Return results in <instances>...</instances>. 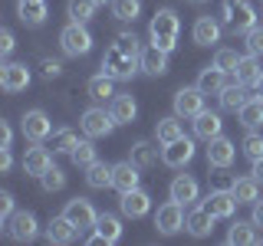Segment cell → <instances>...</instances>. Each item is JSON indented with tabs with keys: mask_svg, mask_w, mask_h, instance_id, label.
<instances>
[{
	"mask_svg": "<svg viewBox=\"0 0 263 246\" xmlns=\"http://www.w3.org/2000/svg\"><path fill=\"white\" fill-rule=\"evenodd\" d=\"M237 63H240V56H237L234 49H217V56H214V66H217V69H224V72H234Z\"/></svg>",
	"mask_w": 263,
	"mask_h": 246,
	"instance_id": "7bdbcfd3",
	"label": "cell"
},
{
	"mask_svg": "<svg viewBox=\"0 0 263 246\" xmlns=\"http://www.w3.org/2000/svg\"><path fill=\"white\" fill-rule=\"evenodd\" d=\"M184 223H187L184 203H178V200L161 203L158 213H155V227H158V233H164V236H171V233H178V230H184Z\"/></svg>",
	"mask_w": 263,
	"mask_h": 246,
	"instance_id": "5b68a950",
	"label": "cell"
},
{
	"mask_svg": "<svg viewBox=\"0 0 263 246\" xmlns=\"http://www.w3.org/2000/svg\"><path fill=\"white\" fill-rule=\"evenodd\" d=\"M230 191H234V197L240 203H257L260 200V180L257 177H240L230 184Z\"/></svg>",
	"mask_w": 263,
	"mask_h": 246,
	"instance_id": "1f68e13d",
	"label": "cell"
},
{
	"mask_svg": "<svg viewBox=\"0 0 263 246\" xmlns=\"http://www.w3.org/2000/svg\"><path fill=\"white\" fill-rule=\"evenodd\" d=\"M214 220H217V217H214V213H208V210H204V203H201V207H194L191 213H187V223H184V230H187L191 236H211Z\"/></svg>",
	"mask_w": 263,
	"mask_h": 246,
	"instance_id": "484cf974",
	"label": "cell"
},
{
	"mask_svg": "<svg viewBox=\"0 0 263 246\" xmlns=\"http://www.w3.org/2000/svg\"><path fill=\"white\" fill-rule=\"evenodd\" d=\"M191 4H208V0H191Z\"/></svg>",
	"mask_w": 263,
	"mask_h": 246,
	"instance_id": "9f6ffc18",
	"label": "cell"
},
{
	"mask_svg": "<svg viewBox=\"0 0 263 246\" xmlns=\"http://www.w3.org/2000/svg\"><path fill=\"white\" fill-rule=\"evenodd\" d=\"M260 76H263V69H260L257 56H253V53L240 56V63H237V69H234V79L240 82V86H257Z\"/></svg>",
	"mask_w": 263,
	"mask_h": 246,
	"instance_id": "f1b7e54d",
	"label": "cell"
},
{
	"mask_svg": "<svg viewBox=\"0 0 263 246\" xmlns=\"http://www.w3.org/2000/svg\"><path fill=\"white\" fill-rule=\"evenodd\" d=\"M109 112H112V118L119 121V125H128V121H135L138 105H135V98H132L128 92H115L112 105H109Z\"/></svg>",
	"mask_w": 263,
	"mask_h": 246,
	"instance_id": "d4e9b609",
	"label": "cell"
},
{
	"mask_svg": "<svg viewBox=\"0 0 263 246\" xmlns=\"http://www.w3.org/2000/svg\"><path fill=\"white\" fill-rule=\"evenodd\" d=\"M96 4H112V0H96Z\"/></svg>",
	"mask_w": 263,
	"mask_h": 246,
	"instance_id": "11a10c76",
	"label": "cell"
},
{
	"mask_svg": "<svg viewBox=\"0 0 263 246\" xmlns=\"http://www.w3.org/2000/svg\"><path fill=\"white\" fill-rule=\"evenodd\" d=\"M20 128H23V138H30V141H46V138L53 135V121H49V115L40 112V109L23 112Z\"/></svg>",
	"mask_w": 263,
	"mask_h": 246,
	"instance_id": "9c48e42d",
	"label": "cell"
},
{
	"mask_svg": "<svg viewBox=\"0 0 263 246\" xmlns=\"http://www.w3.org/2000/svg\"><path fill=\"white\" fill-rule=\"evenodd\" d=\"M60 46L66 56H86L92 49V33L86 30V23H69L60 33Z\"/></svg>",
	"mask_w": 263,
	"mask_h": 246,
	"instance_id": "277c9868",
	"label": "cell"
},
{
	"mask_svg": "<svg viewBox=\"0 0 263 246\" xmlns=\"http://www.w3.org/2000/svg\"><path fill=\"white\" fill-rule=\"evenodd\" d=\"M155 138H158V145H171L178 141V138H184V128H181V118L178 115H171V118H158V125H155Z\"/></svg>",
	"mask_w": 263,
	"mask_h": 246,
	"instance_id": "4dcf8cb0",
	"label": "cell"
},
{
	"mask_svg": "<svg viewBox=\"0 0 263 246\" xmlns=\"http://www.w3.org/2000/svg\"><path fill=\"white\" fill-rule=\"evenodd\" d=\"M138 69H142L138 56L122 53V49L115 46V43H112L109 49H105V56H102V72H105V76H112L115 82H125V79H132Z\"/></svg>",
	"mask_w": 263,
	"mask_h": 246,
	"instance_id": "3957f363",
	"label": "cell"
},
{
	"mask_svg": "<svg viewBox=\"0 0 263 246\" xmlns=\"http://www.w3.org/2000/svg\"><path fill=\"white\" fill-rule=\"evenodd\" d=\"M253 220L250 223H243V220H237L234 227H230V233H227V243H234V246H247V243H257V233H253Z\"/></svg>",
	"mask_w": 263,
	"mask_h": 246,
	"instance_id": "d590c367",
	"label": "cell"
},
{
	"mask_svg": "<svg viewBox=\"0 0 263 246\" xmlns=\"http://www.w3.org/2000/svg\"><path fill=\"white\" fill-rule=\"evenodd\" d=\"M191 36H194L197 46H211V43H217V39H220V23L214 20V16H197Z\"/></svg>",
	"mask_w": 263,
	"mask_h": 246,
	"instance_id": "7402d4cb",
	"label": "cell"
},
{
	"mask_svg": "<svg viewBox=\"0 0 263 246\" xmlns=\"http://www.w3.org/2000/svg\"><path fill=\"white\" fill-rule=\"evenodd\" d=\"M79 145V138L72 135L69 128H63V131H56L53 135V151H60V154H72V148Z\"/></svg>",
	"mask_w": 263,
	"mask_h": 246,
	"instance_id": "ab89813d",
	"label": "cell"
},
{
	"mask_svg": "<svg viewBox=\"0 0 263 246\" xmlns=\"http://www.w3.org/2000/svg\"><path fill=\"white\" fill-rule=\"evenodd\" d=\"M171 200H178V203H194L197 200V180L191 174H178L175 180H171Z\"/></svg>",
	"mask_w": 263,
	"mask_h": 246,
	"instance_id": "83f0119b",
	"label": "cell"
},
{
	"mask_svg": "<svg viewBox=\"0 0 263 246\" xmlns=\"http://www.w3.org/2000/svg\"><path fill=\"white\" fill-rule=\"evenodd\" d=\"M253 89H257V98H263V76L257 79V86H253Z\"/></svg>",
	"mask_w": 263,
	"mask_h": 246,
	"instance_id": "db71d44e",
	"label": "cell"
},
{
	"mask_svg": "<svg viewBox=\"0 0 263 246\" xmlns=\"http://www.w3.org/2000/svg\"><path fill=\"white\" fill-rule=\"evenodd\" d=\"M40 184H43V191H46V194L63 191V187H66V174H63L60 168H49L46 174H40Z\"/></svg>",
	"mask_w": 263,
	"mask_h": 246,
	"instance_id": "60d3db41",
	"label": "cell"
},
{
	"mask_svg": "<svg viewBox=\"0 0 263 246\" xmlns=\"http://www.w3.org/2000/svg\"><path fill=\"white\" fill-rule=\"evenodd\" d=\"M138 164H132V161H119V164H112V187L119 194H125V191H135L138 187Z\"/></svg>",
	"mask_w": 263,
	"mask_h": 246,
	"instance_id": "2e32d148",
	"label": "cell"
},
{
	"mask_svg": "<svg viewBox=\"0 0 263 246\" xmlns=\"http://www.w3.org/2000/svg\"><path fill=\"white\" fill-rule=\"evenodd\" d=\"M36 233H40V223H36V217H33L30 210H20V213H13V217L7 220V236L16 240V243L36 240Z\"/></svg>",
	"mask_w": 263,
	"mask_h": 246,
	"instance_id": "ba28073f",
	"label": "cell"
},
{
	"mask_svg": "<svg viewBox=\"0 0 263 246\" xmlns=\"http://www.w3.org/2000/svg\"><path fill=\"white\" fill-rule=\"evenodd\" d=\"M237 115H240V125H243V128H250V131H253V128H260V125H263V98L253 95Z\"/></svg>",
	"mask_w": 263,
	"mask_h": 246,
	"instance_id": "836d02e7",
	"label": "cell"
},
{
	"mask_svg": "<svg viewBox=\"0 0 263 246\" xmlns=\"http://www.w3.org/2000/svg\"><path fill=\"white\" fill-rule=\"evenodd\" d=\"M10 164H13L10 148H0V171H10Z\"/></svg>",
	"mask_w": 263,
	"mask_h": 246,
	"instance_id": "f907efd6",
	"label": "cell"
},
{
	"mask_svg": "<svg viewBox=\"0 0 263 246\" xmlns=\"http://www.w3.org/2000/svg\"><path fill=\"white\" fill-rule=\"evenodd\" d=\"M10 217H13V197L10 194H0V220L7 223Z\"/></svg>",
	"mask_w": 263,
	"mask_h": 246,
	"instance_id": "7dc6e473",
	"label": "cell"
},
{
	"mask_svg": "<svg viewBox=\"0 0 263 246\" xmlns=\"http://www.w3.org/2000/svg\"><path fill=\"white\" fill-rule=\"evenodd\" d=\"M204 112V92L197 86H184L175 92V115L178 118H197Z\"/></svg>",
	"mask_w": 263,
	"mask_h": 246,
	"instance_id": "52a82bcc",
	"label": "cell"
},
{
	"mask_svg": "<svg viewBox=\"0 0 263 246\" xmlns=\"http://www.w3.org/2000/svg\"><path fill=\"white\" fill-rule=\"evenodd\" d=\"M253 177H257V180H263V158H257V161H253Z\"/></svg>",
	"mask_w": 263,
	"mask_h": 246,
	"instance_id": "f5cc1de1",
	"label": "cell"
},
{
	"mask_svg": "<svg viewBox=\"0 0 263 246\" xmlns=\"http://www.w3.org/2000/svg\"><path fill=\"white\" fill-rule=\"evenodd\" d=\"M40 72H43V79H56L63 72V66L56 59H40Z\"/></svg>",
	"mask_w": 263,
	"mask_h": 246,
	"instance_id": "bcb514c9",
	"label": "cell"
},
{
	"mask_svg": "<svg viewBox=\"0 0 263 246\" xmlns=\"http://www.w3.org/2000/svg\"><path fill=\"white\" fill-rule=\"evenodd\" d=\"M72 164H76V168H89V164H96L99 158H96V148H92V141H79L76 148H72Z\"/></svg>",
	"mask_w": 263,
	"mask_h": 246,
	"instance_id": "f35d334b",
	"label": "cell"
},
{
	"mask_svg": "<svg viewBox=\"0 0 263 246\" xmlns=\"http://www.w3.org/2000/svg\"><path fill=\"white\" fill-rule=\"evenodd\" d=\"M49 168H53V158H49L46 148H40V141H36V148H30V151L23 154V171H27V174L40 177V174H46Z\"/></svg>",
	"mask_w": 263,
	"mask_h": 246,
	"instance_id": "603a6c76",
	"label": "cell"
},
{
	"mask_svg": "<svg viewBox=\"0 0 263 246\" xmlns=\"http://www.w3.org/2000/svg\"><path fill=\"white\" fill-rule=\"evenodd\" d=\"M220 98V109L224 112H240L247 102H250V95H247V86H240V82H227L224 92L217 95Z\"/></svg>",
	"mask_w": 263,
	"mask_h": 246,
	"instance_id": "cb8c5ba5",
	"label": "cell"
},
{
	"mask_svg": "<svg viewBox=\"0 0 263 246\" xmlns=\"http://www.w3.org/2000/svg\"><path fill=\"white\" fill-rule=\"evenodd\" d=\"M115 46H119L122 53H128V56H142V46H138L135 33H119V36H115Z\"/></svg>",
	"mask_w": 263,
	"mask_h": 246,
	"instance_id": "b9f144b4",
	"label": "cell"
},
{
	"mask_svg": "<svg viewBox=\"0 0 263 246\" xmlns=\"http://www.w3.org/2000/svg\"><path fill=\"white\" fill-rule=\"evenodd\" d=\"M96 0H69V7H66V13H69L72 23H89L96 13Z\"/></svg>",
	"mask_w": 263,
	"mask_h": 246,
	"instance_id": "8d00e7d4",
	"label": "cell"
},
{
	"mask_svg": "<svg viewBox=\"0 0 263 246\" xmlns=\"http://www.w3.org/2000/svg\"><path fill=\"white\" fill-rule=\"evenodd\" d=\"M234 158H237V145L230 141V138L217 135V138L208 141V164H211V168H230Z\"/></svg>",
	"mask_w": 263,
	"mask_h": 246,
	"instance_id": "8fae6325",
	"label": "cell"
},
{
	"mask_svg": "<svg viewBox=\"0 0 263 246\" xmlns=\"http://www.w3.org/2000/svg\"><path fill=\"white\" fill-rule=\"evenodd\" d=\"M79 125L86 131V138H105V135H112V128L119 125V121H115L112 112H105V109H86Z\"/></svg>",
	"mask_w": 263,
	"mask_h": 246,
	"instance_id": "8992f818",
	"label": "cell"
},
{
	"mask_svg": "<svg viewBox=\"0 0 263 246\" xmlns=\"http://www.w3.org/2000/svg\"><path fill=\"white\" fill-rule=\"evenodd\" d=\"M0 86H4V92H23V89L30 86V69L23 63H7L4 69H0Z\"/></svg>",
	"mask_w": 263,
	"mask_h": 246,
	"instance_id": "7c38bea8",
	"label": "cell"
},
{
	"mask_svg": "<svg viewBox=\"0 0 263 246\" xmlns=\"http://www.w3.org/2000/svg\"><path fill=\"white\" fill-rule=\"evenodd\" d=\"M142 13V0H112V16L122 23H135Z\"/></svg>",
	"mask_w": 263,
	"mask_h": 246,
	"instance_id": "e575fe53",
	"label": "cell"
},
{
	"mask_svg": "<svg viewBox=\"0 0 263 246\" xmlns=\"http://www.w3.org/2000/svg\"><path fill=\"white\" fill-rule=\"evenodd\" d=\"M194 135L201 138V141H211V138L224 135V121H220V115H214V112L204 109V112L194 118Z\"/></svg>",
	"mask_w": 263,
	"mask_h": 246,
	"instance_id": "d6986e66",
	"label": "cell"
},
{
	"mask_svg": "<svg viewBox=\"0 0 263 246\" xmlns=\"http://www.w3.org/2000/svg\"><path fill=\"white\" fill-rule=\"evenodd\" d=\"M13 46H16V43H13V33H10V30H4V33H0V53L10 56V53H13Z\"/></svg>",
	"mask_w": 263,
	"mask_h": 246,
	"instance_id": "c3c4849f",
	"label": "cell"
},
{
	"mask_svg": "<svg viewBox=\"0 0 263 246\" xmlns=\"http://www.w3.org/2000/svg\"><path fill=\"white\" fill-rule=\"evenodd\" d=\"M10 141H13L10 125H7V121H0V148H10Z\"/></svg>",
	"mask_w": 263,
	"mask_h": 246,
	"instance_id": "681fc988",
	"label": "cell"
},
{
	"mask_svg": "<svg viewBox=\"0 0 263 246\" xmlns=\"http://www.w3.org/2000/svg\"><path fill=\"white\" fill-rule=\"evenodd\" d=\"M138 63H142V69L148 76H164V72H168V53L158 49V46H145L142 56H138Z\"/></svg>",
	"mask_w": 263,
	"mask_h": 246,
	"instance_id": "ffe728a7",
	"label": "cell"
},
{
	"mask_svg": "<svg viewBox=\"0 0 263 246\" xmlns=\"http://www.w3.org/2000/svg\"><path fill=\"white\" fill-rule=\"evenodd\" d=\"M16 16H20L27 27H40V23H46V0H16Z\"/></svg>",
	"mask_w": 263,
	"mask_h": 246,
	"instance_id": "ac0fdd59",
	"label": "cell"
},
{
	"mask_svg": "<svg viewBox=\"0 0 263 246\" xmlns=\"http://www.w3.org/2000/svg\"><path fill=\"white\" fill-rule=\"evenodd\" d=\"M86 184L92 187V191H102V187H112V168H109V164H102V161L89 164V168H86Z\"/></svg>",
	"mask_w": 263,
	"mask_h": 246,
	"instance_id": "d6a6232c",
	"label": "cell"
},
{
	"mask_svg": "<svg viewBox=\"0 0 263 246\" xmlns=\"http://www.w3.org/2000/svg\"><path fill=\"white\" fill-rule=\"evenodd\" d=\"M243 154L250 161H257V158H263V138L257 135V131H250V135L243 138Z\"/></svg>",
	"mask_w": 263,
	"mask_h": 246,
	"instance_id": "ee69618b",
	"label": "cell"
},
{
	"mask_svg": "<svg viewBox=\"0 0 263 246\" xmlns=\"http://www.w3.org/2000/svg\"><path fill=\"white\" fill-rule=\"evenodd\" d=\"M76 233H79V230L69 223L66 213H63V217H53V220H49V227H46V240L49 243H60V246L63 243H72V240H76Z\"/></svg>",
	"mask_w": 263,
	"mask_h": 246,
	"instance_id": "4316f807",
	"label": "cell"
},
{
	"mask_svg": "<svg viewBox=\"0 0 263 246\" xmlns=\"http://www.w3.org/2000/svg\"><path fill=\"white\" fill-rule=\"evenodd\" d=\"M178 33H181V23H178V13L171 10V7H161V10L152 16V23H148V39H152V46L164 49V53H171V49L178 46Z\"/></svg>",
	"mask_w": 263,
	"mask_h": 246,
	"instance_id": "6da1fadb",
	"label": "cell"
},
{
	"mask_svg": "<svg viewBox=\"0 0 263 246\" xmlns=\"http://www.w3.org/2000/svg\"><path fill=\"white\" fill-rule=\"evenodd\" d=\"M119 207H122V213H125V217L138 220V217H145V213L152 210V197H148L142 187H135V191H125V194H122Z\"/></svg>",
	"mask_w": 263,
	"mask_h": 246,
	"instance_id": "9a60e30c",
	"label": "cell"
},
{
	"mask_svg": "<svg viewBox=\"0 0 263 246\" xmlns=\"http://www.w3.org/2000/svg\"><path fill=\"white\" fill-rule=\"evenodd\" d=\"M122 236V223L115 213H99V223H96V233L89 236V243H119Z\"/></svg>",
	"mask_w": 263,
	"mask_h": 246,
	"instance_id": "e0dca14e",
	"label": "cell"
},
{
	"mask_svg": "<svg viewBox=\"0 0 263 246\" xmlns=\"http://www.w3.org/2000/svg\"><path fill=\"white\" fill-rule=\"evenodd\" d=\"M227 86V72L217 69V66H208V69H201V76H197V89H201L204 95H220Z\"/></svg>",
	"mask_w": 263,
	"mask_h": 246,
	"instance_id": "44dd1931",
	"label": "cell"
},
{
	"mask_svg": "<svg viewBox=\"0 0 263 246\" xmlns=\"http://www.w3.org/2000/svg\"><path fill=\"white\" fill-rule=\"evenodd\" d=\"M63 213L69 217V223L76 227L79 233H82V230H92V227L99 223V213H96V207H92L89 200H82V197H72V200L66 203V210H63Z\"/></svg>",
	"mask_w": 263,
	"mask_h": 246,
	"instance_id": "30bf717a",
	"label": "cell"
},
{
	"mask_svg": "<svg viewBox=\"0 0 263 246\" xmlns=\"http://www.w3.org/2000/svg\"><path fill=\"white\" fill-rule=\"evenodd\" d=\"M86 92H89V98L92 102H112L115 98V79L112 76H92L89 79V86H86Z\"/></svg>",
	"mask_w": 263,
	"mask_h": 246,
	"instance_id": "f546056e",
	"label": "cell"
},
{
	"mask_svg": "<svg viewBox=\"0 0 263 246\" xmlns=\"http://www.w3.org/2000/svg\"><path fill=\"white\" fill-rule=\"evenodd\" d=\"M132 164H138V168H152L155 161H158V148H155L152 141H138L135 148H132Z\"/></svg>",
	"mask_w": 263,
	"mask_h": 246,
	"instance_id": "74e56055",
	"label": "cell"
},
{
	"mask_svg": "<svg viewBox=\"0 0 263 246\" xmlns=\"http://www.w3.org/2000/svg\"><path fill=\"white\" fill-rule=\"evenodd\" d=\"M247 49H250L253 56L263 53V27H253L250 33H247Z\"/></svg>",
	"mask_w": 263,
	"mask_h": 246,
	"instance_id": "f6af8a7d",
	"label": "cell"
},
{
	"mask_svg": "<svg viewBox=\"0 0 263 246\" xmlns=\"http://www.w3.org/2000/svg\"><path fill=\"white\" fill-rule=\"evenodd\" d=\"M237 203H240V200L234 197V191H211L208 200H204V210L214 213L217 220H224V217H234Z\"/></svg>",
	"mask_w": 263,
	"mask_h": 246,
	"instance_id": "5bb4252c",
	"label": "cell"
},
{
	"mask_svg": "<svg viewBox=\"0 0 263 246\" xmlns=\"http://www.w3.org/2000/svg\"><path fill=\"white\" fill-rule=\"evenodd\" d=\"M191 158H194V141L191 138H178V141L161 148V161L168 164V168H184Z\"/></svg>",
	"mask_w": 263,
	"mask_h": 246,
	"instance_id": "4fadbf2b",
	"label": "cell"
},
{
	"mask_svg": "<svg viewBox=\"0 0 263 246\" xmlns=\"http://www.w3.org/2000/svg\"><path fill=\"white\" fill-rule=\"evenodd\" d=\"M220 16H224V27L234 33V36L237 33H250L257 27V10L250 7V0H224Z\"/></svg>",
	"mask_w": 263,
	"mask_h": 246,
	"instance_id": "7a4b0ae2",
	"label": "cell"
},
{
	"mask_svg": "<svg viewBox=\"0 0 263 246\" xmlns=\"http://www.w3.org/2000/svg\"><path fill=\"white\" fill-rule=\"evenodd\" d=\"M253 223H257V227H263V200H257V203H253Z\"/></svg>",
	"mask_w": 263,
	"mask_h": 246,
	"instance_id": "816d5d0a",
	"label": "cell"
}]
</instances>
